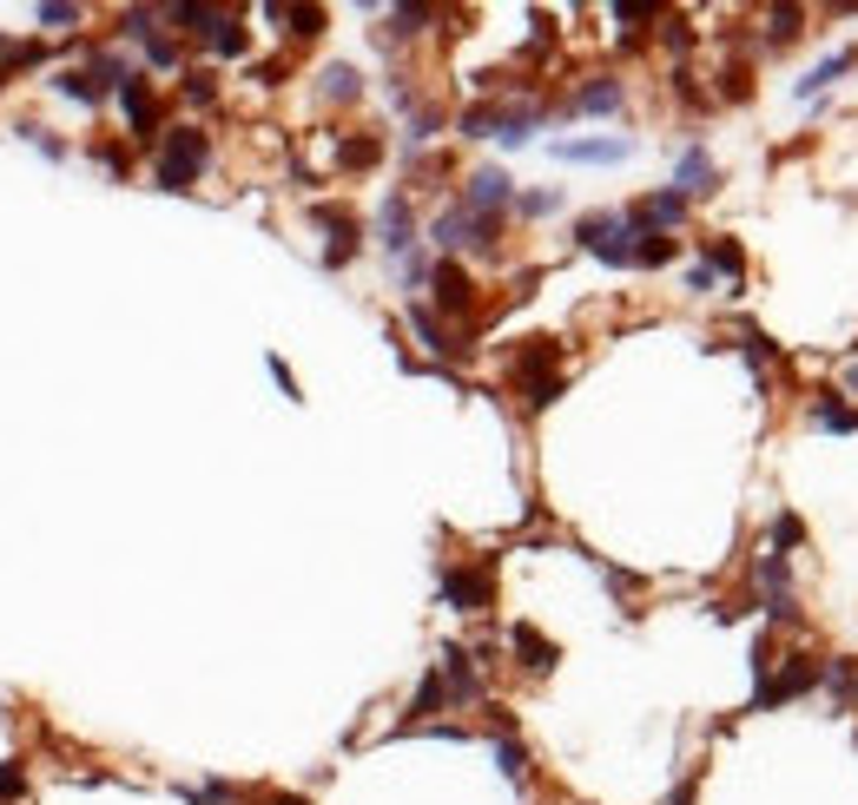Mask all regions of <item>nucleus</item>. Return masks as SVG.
<instances>
[{"mask_svg": "<svg viewBox=\"0 0 858 805\" xmlns=\"http://www.w3.org/2000/svg\"><path fill=\"white\" fill-rule=\"evenodd\" d=\"M575 238H582V251H595L601 264H615V271H634L641 225H634L628 211H588V218L575 225Z\"/></svg>", "mask_w": 858, "mask_h": 805, "instance_id": "nucleus-1", "label": "nucleus"}, {"mask_svg": "<svg viewBox=\"0 0 858 805\" xmlns=\"http://www.w3.org/2000/svg\"><path fill=\"white\" fill-rule=\"evenodd\" d=\"M515 383H522V403L529 410H549L562 396V344L555 337H529L515 350Z\"/></svg>", "mask_w": 858, "mask_h": 805, "instance_id": "nucleus-2", "label": "nucleus"}, {"mask_svg": "<svg viewBox=\"0 0 858 805\" xmlns=\"http://www.w3.org/2000/svg\"><path fill=\"white\" fill-rule=\"evenodd\" d=\"M496 231H502V218H482V211H469L463 198L449 205V211H436V225H430V244L449 258V251H476V258H489L496 251Z\"/></svg>", "mask_w": 858, "mask_h": 805, "instance_id": "nucleus-3", "label": "nucleus"}, {"mask_svg": "<svg viewBox=\"0 0 858 805\" xmlns=\"http://www.w3.org/2000/svg\"><path fill=\"white\" fill-rule=\"evenodd\" d=\"M205 159H211V139H205L198 126H172V132L159 139V185H165V192H185V185L205 172Z\"/></svg>", "mask_w": 858, "mask_h": 805, "instance_id": "nucleus-4", "label": "nucleus"}, {"mask_svg": "<svg viewBox=\"0 0 858 805\" xmlns=\"http://www.w3.org/2000/svg\"><path fill=\"white\" fill-rule=\"evenodd\" d=\"M753 581H760V608H767V621L793 628V621H800V601H793V562H786L780 548H767V555L753 562Z\"/></svg>", "mask_w": 858, "mask_h": 805, "instance_id": "nucleus-5", "label": "nucleus"}, {"mask_svg": "<svg viewBox=\"0 0 858 805\" xmlns=\"http://www.w3.org/2000/svg\"><path fill=\"white\" fill-rule=\"evenodd\" d=\"M819 681H826V661H819V654H793V661H786V674H780V681H767V687L753 694V714H760V707H786V700L813 694Z\"/></svg>", "mask_w": 858, "mask_h": 805, "instance_id": "nucleus-6", "label": "nucleus"}, {"mask_svg": "<svg viewBox=\"0 0 858 805\" xmlns=\"http://www.w3.org/2000/svg\"><path fill=\"white\" fill-rule=\"evenodd\" d=\"M489 595H496L489 562H476V568H443V608H456V614H482Z\"/></svg>", "mask_w": 858, "mask_h": 805, "instance_id": "nucleus-7", "label": "nucleus"}, {"mask_svg": "<svg viewBox=\"0 0 858 805\" xmlns=\"http://www.w3.org/2000/svg\"><path fill=\"white\" fill-rule=\"evenodd\" d=\"M463 205H469V211H482V218H502V205H515V178H509L502 165H482V172H469Z\"/></svg>", "mask_w": 858, "mask_h": 805, "instance_id": "nucleus-8", "label": "nucleus"}, {"mask_svg": "<svg viewBox=\"0 0 858 805\" xmlns=\"http://www.w3.org/2000/svg\"><path fill=\"white\" fill-rule=\"evenodd\" d=\"M324 231H330V244H324V271H344L350 258H357V244H363V231H357V218L350 211H337V205H317L311 211Z\"/></svg>", "mask_w": 858, "mask_h": 805, "instance_id": "nucleus-9", "label": "nucleus"}, {"mask_svg": "<svg viewBox=\"0 0 858 805\" xmlns=\"http://www.w3.org/2000/svg\"><path fill=\"white\" fill-rule=\"evenodd\" d=\"M119 106H126V126H132V139H139V145H152V139H159V99H152L145 73H132V79L119 86Z\"/></svg>", "mask_w": 858, "mask_h": 805, "instance_id": "nucleus-10", "label": "nucleus"}, {"mask_svg": "<svg viewBox=\"0 0 858 805\" xmlns=\"http://www.w3.org/2000/svg\"><path fill=\"white\" fill-rule=\"evenodd\" d=\"M430 291H436L443 311H476V284H469V271H463L456 258H436V264H430Z\"/></svg>", "mask_w": 858, "mask_h": 805, "instance_id": "nucleus-11", "label": "nucleus"}, {"mask_svg": "<svg viewBox=\"0 0 858 805\" xmlns=\"http://www.w3.org/2000/svg\"><path fill=\"white\" fill-rule=\"evenodd\" d=\"M714 185H720V172H714L707 145H687V152H681V165H674V192H681V198L694 205V198H707Z\"/></svg>", "mask_w": 858, "mask_h": 805, "instance_id": "nucleus-12", "label": "nucleus"}, {"mask_svg": "<svg viewBox=\"0 0 858 805\" xmlns=\"http://www.w3.org/2000/svg\"><path fill=\"white\" fill-rule=\"evenodd\" d=\"M377 238H383V251H397V258L416 244V218H410V198H403V192L383 198V211H377Z\"/></svg>", "mask_w": 858, "mask_h": 805, "instance_id": "nucleus-13", "label": "nucleus"}, {"mask_svg": "<svg viewBox=\"0 0 858 805\" xmlns=\"http://www.w3.org/2000/svg\"><path fill=\"white\" fill-rule=\"evenodd\" d=\"M628 152H634L628 139H562V145H555L562 165H621Z\"/></svg>", "mask_w": 858, "mask_h": 805, "instance_id": "nucleus-14", "label": "nucleus"}, {"mask_svg": "<svg viewBox=\"0 0 858 805\" xmlns=\"http://www.w3.org/2000/svg\"><path fill=\"white\" fill-rule=\"evenodd\" d=\"M628 218H634L641 231H674V225L687 218V198H681V192H648V198H641Z\"/></svg>", "mask_w": 858, "mask_h": 805, "instance_id": "nucleus-15", "label": "nucleus"}, {"mask_svg": "<svg viewBox=\"0 0 858 805\" xmlns=\"http://www.w3.org/2000/svg\"><path fill=\"white\" fill-rule=\"evenodd\" d=\"M436 667H443V681H449V700H482V681H476V667H469V648H443Z\"/></svg>", "mask_w": 858, "mask_h": 805, "instance_id": "nucleus-16", "label": "nucleus"}, {"mask_svg": "<svg viewBox=\"0 0 858 805\" xmlns=\"http://www.w3.org/2000/svg\"><path fill=\"white\" fill-rule=\"evenodd\" d=\"M509 648L522 654V667H529V674H549V667L562 661V654H555V641H542L529 621H515V628H509Z\"/></svg>", "mask_w": 858, "mask_h": 805, "instance_id": "nucleus-17", "label": "nucleus"}, {"mask_svg": "<svg viewBox=\"0 0 858 805\" xmlns=\"http://www.w3.org/2000/svg\"><path fill=\"white\" fill-rule=\"evenodd\" d=\"M443 700H449V681H443V667H430V674L416 681V694H410V707H403V727H416V720H423V714H436ZM403 727H397V733H403Z\"/></svg>", "mask_w": 858, "mask_h": 805, "instance_id": "nucleus-18", "label": "nucleus"}, {"mask_svg": "<svg viewBox=\"0 0 858 805\" xmlns=\"http://www.w3.org/2000/svg\"><path fill=\"white\" fill-rule=\"evenodd\" d=\"M410 330H416V337H423L436 357H463V350H469V344H456V337L436 324V311H430V304H410Z\"/></svg>", "mask_w": 858, "mask_h": 805, "instance_id": "nucleus-19", "label": "nucleus"}, {"mask_svg": "<svg viewBox=\"0 0 858 805\" xmlns=\"http://www.w3.org/2000/svg\"><path fill=\"white\" fill-rule=\"evenodd\" d=\"M165 20H172V26H185V33H205V40H211V26H218L225 13H218V7H205V0H178V7H165Z\"/></svg>", "mask_w": 858, "mask_h": 805, "instance_id": "nucleus-20", "label": "nucleus"}, {"mask_svg": "<svg viewBox=\"0 0 858 805\" xmlns=\"http://www.w3.org/2000/svg\"><path fill=\"white\" fill-rule=\"evenodd\" d=\"M813 423H819V429H833V436H852V429H858V410H852V403H839V396L826 390V396L813 403Z\"/></svg>", "mask_w": 858, "mask_h": 805, "instance_id": "nucleus-21", "label": "nucleus"}, {"mask_svg": "<svg viewBox=\"0 0 858 805\" xmlns=\"http://www.w3.org/2000/svg\"><path fill=\"white\" fill-rule=\"evenodd\" d=\"M707 271H727L734 291H740V278H747V251H740L734 238H707Z\"/></svg>", "mask_w": 858, "mask_h": 805, "instance_id": "nucleus-22", "label": "nucleus"}, {"mask_svg": "<svg viewBox=\"0 0 858 805\" xmlns=\"http://www.w3.org/2000/svg\"><path fill=\"white\" fill-rule=\"evenodd\" d=\"M535 126H542V106H522V112H502V132H496V139L515 152V145H529V139H535Z\"/></svg>", "mask_w": 858, "mask_h": 805, "instance_id": "nucleus-23", "label": "nucleus"}, {"mask_svg": "<svg viewBox=\"0 0 858 805\" xmlns=\"http://www.w3.org/2000/svg\"><path fill=\"white\" fill-rule=\"evenodd\" d=\"M846 66H852V53H826V59H819V66H813L806 79H800V99H819V86H833V79H839Z\"/></svg>", "mask_w": 858, "mask_h": 805, "instance_id": "nucleus-24", "label": "nucleus"}, {"mask_svg": "<svg viewBox=\"0 0 858 805\" xmlns=\"http://www.w3.org/2000/svg\"><path fill=\"white\" fill-rule=\"evenodd\" d=\"M53 86H59L66 99H79V106H99V99H106V86L93 79V66H86V73H73V66H66V73H59Z\"/></svg>", "mask_w": 858, "mask_h": 805, "instance_id": "nucleus-25", "label": "nucleus"}, {"mask_svg": "<svg viewBox=\"0 0 858 805\" xmlns=\"http://www.w3.org/2000/svg\"><path fill=\"white\" fill-rule=\"evenodd\" d=\"M575 112H621V86H615V79L582 86V93H575Z\"/></svg>", "mask_w": 858, "mask_h": 805, "instance_id": "nucleus-26", "label": "nucleus"}, {"mask_svg": "<svg viewBox=\"0 0 858 805\" xmlns=\"http://www.w3.org/2000/svg\"><path fill=\"white\" fill-rule=\"evenodd\" d=\"M496 766H502V780H529V753H522V740L515 733H496Z\"/></svg>", "mask_w": 858, "mask_h": 805, "instance_id": "nucleus-27", "label": "nucleus"}, {"mask_svg": "<svg viewBox=\"0 0 858 805\" xmlns=\"http://www.w3.org/2000/svg\"><path fill=\"white\" fill-rule=\"evenodd\" d=\"M271 20H291V33L297 40H311V33H324V7H264Z\"/></svg>", "mask_w": 858, "mask_h": 805, "instance_id": "nucleus-28", "label": "nucleus"}, {"mask_svg": "<svg viewBox=\"0 0 858 805\" xmlns=\"http://www.w3.org/2000/svg\"><path fill=\"white\" fill-rule=\"evenodd\" d=\"M800 20H806L800 7H773V13H767V46H793V40H800Z\"/></svg>", "mask_w": 858, "mask_h": 805, "instance_id": "nucleus-29", "label": "nucleus"}, {"mask_svg": "<svg viewBox=\"0 0 858 805\" xmlns=\"http://www.w3.org/2000/svg\"><path fill=\"white\" fill-rule=\"evenodd\" d=\"M205 46H211L218 59H238V53H245V26H238V13H225V20L211 26V40H205Z\"/></svg>", "mask_w": 858, "mask_h": 805, "instance_id": "nucleus-30", "label": "nucleus"}, {"mask_svg": "<svg viewBox=\"0 0 858 805\" xmlns=\"http://www.w3.org/2000/svg\"><path fill=\"white\" fill-rule=\"evenodd\" d=\"M363 93V79H357V66H324V99H357Z\"/></svg>", "mask_w": 858, "mask_h": 805, "instance_id": "nucleus-31", "label": "nucleus"}, {"mask_svg": "<svg viewBox=\"0 0 858 805\" xmlns=\"http://www.w3.org/2000/svg\"><path fill=\"white\" fill-rule=\"evenodd\" d=\"M377 159H383L377 139H344V145H337V165H350V172H370Z\"/></svg>", "mask_w": 858, "mask_h": 805, "instance_id": "nucleus-32", "label": "nucleus"}, {"mask_svg": "<svg viewBox=\"0 0 858 805\" xmlns=\"http://www.w3.org/2000/svg\"><path fill=\"white\" fill-rule=\"evenodd\" d=\"M800 542H806V522H800V515L786 509V515L773 522V542H767V548H780V555H786V548H800Z\"/></svg>", "mask_w": 858, "mask_h": 805, "instance_id": "nucleus-33", "label": "nucleus"}, {"mask_svg": "<svg viewBox=\"0 0 858 805\" xmlns=\"http://www.w3.org/2000/svg\"><path fill=\"white\" fill-rule=\"evenodd\" d=\"M185 99H192V106H211V99H218V79H211L205 66H198V73H185Z\"/></svg>", "mask_w": 858, "mask_h": 805, "instance_id": "nucleus-34", "label": "nucleus"}, {"mask_svg": "<svg viewBox=\"0 0 858 805\" xmlns=\"http://www.w3.org/2000/svg\"><path fill=\"white\" fill-rule=\"evenodd\" d=\"M26 793V773H20V760H0V805H13Z\"/></svg>", "mask_w": 858, "mask_h": 805, "instance_id": "nucleus-35", "label": "nucleus"}, {"mask_svg": "<svg viewBox=\"0 0 858 805\" xmlns=\"http://www.w3.org/2000/svg\"><path fill=\"white\" fill-rule=\"evenodd\" d=\"M73 20H79L73 0H46V7H40V26H73Z\"/></svg>", "mask_w": 858, "mask_h": 805, "instance_id": "nucleus-36", "label": "nucleus"}, {"mask_svg": "<svg viewBox=\"0 0 858 805\" xmlns=\"http://www.w3.org/2000/svg\"><path fill=\"white\" fill-rule=\"evenodd\" d=\"M615 20H661L654 0H615Z\"/></svg>", "mask_w": 858, "mask_h": 805, "instance_id": "nucleus-37", "label": "nucleus"}, {"mask_svg": "<svg viewBox=\"0 0 858 805\" xmlns=\"http://www.w3.org/2000/svg\"><path fill=\"white\" fill-rule=\"evenodd\" d=\"M436 7H390V20H397V33H416L423 20H430Z\"/></svg>", "mask_w": 858, "mask_h": 805, "instance_id": "nucleus-38", "label": "nucleus"}, {"mask_svg": "<svg viewBox=\"0 0 858 805\" xmlns=\"http://www.w3.org/2000/svg\"><path fill=\"white\" fill-rule=\"evenodd\" d=\"M145 59H152V66H178V46H172L165 33H152V40H145Z\"/></svg>", "mask_w": 858, "mask_h": 805, "instance_id": "nucleus-39", "label": "nucleus"}, {"mask_svg": "<svg viewBox=\"0 0 858 805\" xmlns=\"http://www.w3.org/2000/svg\"><path fill=\"white\" fill-rule=\"evenodd\" d=\"M515 205H522V211H529V218H549V211H555V205H562V198H555V192H522V198H515Z\"/></svg>", "mask_w": 858, "mask_h": 805, "instance_id": "nucleus-40", "label": "nucleus"}, {"mask_svg": "<svg viewBox=\"0 0 858 805\" xmlns=\"http://www.w3.org/2000/svg\"><path fill=\"white\" fill-rule=\"evenodd\" d=\"M20 132H26V139H33V145H40V152H46V159H66V145H59V139H53V132H46V126H20Z\"/></svg>", "mask_w": 858, "mask_h": 805, "instance_id": "nucleus-41", "label": "nucleus"}, {"mask_svg": "<svg viewBox=\"0 0 858 805\" xmlns=\"http://www.w3.org/2000/svg\"><path fill=\"white\" fill-rule=\"evenodd\" d=\"M694 799H700V773H687V780L667 793V805H694Z\"/></svg>", "mask_w": 858, "mask_h": 805, "instance_id": "nucleus-42", "label": "nucleus"}, {"mask_svg": "<svg viewBox=\"0 0 858 805\" xmlns=\"http://www.w3.org/2000/svg\"><path fill=\"white\" fill-rule=\"evenodd\" d=\"M740 344H747V363H753V370H767V337H760V330H747Z\"/></svg>", "mask_w": 858, "mask_h": 805, "instance_id": "nucleus-43", "label": "nucleus"}, {"mask_svg": "<svg viewBox=\"0 0 858 805\" xmlns=\"http://www.w3.org/2000/svg\"><path fill=\"white\" fill-rule=\"evenodd\" d=\"M264 370H271V377H278V390H284V396H297V377H291V370H284V357H264Z\"/></svg>", "mask_w": 858, "mask_h": 805, "instance_id": "nucleus-44", "label": "nucleus"}, {"mask_svg": "<svg viewBox=\"0 0 858 805\" xmlns=\"http://www.w3.org/2000/svg\"><path fill=\"white\" fill-rule=\"evenodd\" d=\"M852 390H858V363H852Z\"/></svg>", "mask_w": 858, "mask_h": 805, "instance_id": "nucleus-45", "label": "nucleus"}]
</instances>
